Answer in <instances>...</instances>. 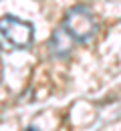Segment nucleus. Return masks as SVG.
I'll list each match as a JSON object with an SVG mask.
<instances>
[{"instance_id": "1", "label": "nucleus", "mask_w": 121, "mask_h": 131, "mask_svg": "<svg viewBox=\"0 0 121 131\" xmlns=\"http://www.w3.org/2000/svg\"><path fill=\"white\" fill-rule=\"evenodd\" d=\"M97 30V22L87 6H75L65 16V32L77 40H87Z\"/></svg>"}, {"instance_id": "3", "label": "nucleus", "mask_w": 121, "mask_h": 131, "mask_svg": "<svg viewBox=\"0 0 121 131\" xmlns=\"http://www.w3.org/2000/svg\"><path fill=\"white\" fill-rule=\"evenodd\" d=\"M49 47H51L52 54H57V57H65V54L69 52V49H71V38L63 32V30H54L51 42H49Z\"/></svg>"}, {"instance_id": "2", "label": "nucleus", "mask_w": 121, "mask_h": 131, "mask_svg": "<svg viewBox=\"0 0 121 131\" xmlns=\"http://www.w3.org/2000/svg\"><path fill=\"white\" fill-rule=\"evenodd\" d=\"M32 32H35L32 24H28L20 18H14L10 14L0 18V34L16 47H28L32 40Z\"/></svg>"}, {"instance_id": "4", "label": "nucleus", "mask_w": 121, "mask_h": 131, "mask_svg": "<svg viewBox=\"0 0 121 131\" xmlns=\"http://www.w3.org/2000/svg\"><path fill=\"white\" fill-rule=\"evenodd\" d=\"M26 131H36V127H28V129H26Z\"/></svg>"}]
</instances>
